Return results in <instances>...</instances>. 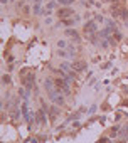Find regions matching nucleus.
Instances as JSON below:
<instances>
[{
  "label": "nucleus",
  "instance_id": "f257e3e1",
  "mask_svg": "<svg viewBox=\"0 0 128 143\" xmlns=\"http://www.w3.org/2000/svg\"><path fill=\"white\" fill-rule=\"evenodd\" d=\"M49 99L54 103V105H57V106H62V105H64V99H62V96L59 94V91H56V89L49 91Z\"/></svg>",
  "mask_w": 128,
  "mask_h": 143
},
{
  "label": "nucleus",
  "instance_id": "f03ea898",
  "mask_svg": "<svg viewBox=\"0 0 128 143\" xmlns=\"http://www.w3.org/2000/svg\"><path fill=\"white\" fill-rule=\"evenodd\" d=\"M111 14H113V17H121V19H125L126 20V17H128V12L123 9L121 5H113V9H111Z\"/></svg>",
  "mask_w": 128,
  "mask_h": 143
},
{
  "label": "nucleus",
  "instance_id": "7ed1b4c3",
  "mask_svg": "<svg viewBox=\"0 0 128 143\" xmlns=\"http://www.w3.org/2000/svg\"><path fill=\"white\" fill-rule=\"evenodd\" d=\"M96 20H88L86 22V25H84V34L86 35H95L96 30H98V27H96Z\"/></svg>",
  "mask_w": 128,
  "mask_h": 143
},
{
  "label": "nucleus",
  "instance_id": "20e7f679",
  "mask_svg": "<svg viewBox=\"0 0 128 143\" xmlns=\"http://www.w3.org/2000/svg\"><path fill=\"white\" fill-rule=\"evenodd\" d=\"M54 84H56V88L59 89V91H62L64 94H71V89H69V86H67L66 79H56Z\"/></svg>",
  "mask_w": 128,
  "mask_h": 143
},
{
  "label": "nucleus",
  "instance_id": "39448f33",
  "mask_svg": "<svg viewBox=\"0 0 128 143\" xmlns=\"http://www.w3.org/2000/svg\"><path fill=\"white\" fill-rule=\"evenodd\" d=\"M35 118H37V123H39V125H44L46 123V108H42L40 111H37Z\"/></svg>",
  "mask_w": 128,
  "mask_h": 143
},
{
  "label": "nucleus",
  "instance_id": "423d86ee",
  "mask_svg": "<svg viewBox=\"0 0 128 143\" xmlns=\"http://www.w3.org/2000/svg\"><path fill=\"white\" fill-rule=\"evenodd\" d=\"M84 67H86V62H84V61H76V62L72 64V69H74V71H83Z\"/></svg>",
  "mask_w": 128,
  "mask_h": 143
},
{
  "label": "nucleus",
  "instance_id": "0eeeda50",
  "mask_svg": "<svg viewBox=\"0 0 128 143\" xmlns=\"http://www.w3.org/2000/svg\"><path fill=\"white\" fill-rule=\"evenodd\" d=\"M71 14H74V12H72L71 9H61V10L57 12V15L61 17V19H66V17H69Z\"/></svg>",
  "mask_w": 128,
  "mask_h": 143
},
{
  "label": "nucleus",
  "instance_id": "6e6552de",
  "mask_svg": "<svg viewBox=\"0 0 128 143\" xmlns=\"http://www.w3.org/2000/svg\"><path fill=\"white\" fill-rule=\"evenodd\" d=\"M66 35L72 37L74 40H76V42H78V40H81V39H79V34L76 32V30H71V29H67V30H66Z\"/></svg>",
  "mask_w": 128,
  "mask_h": 143
},
{
  "label": "nucleus",
  "instance_id": "1a4fd4ad",
  "mask_svg": "<svg viewBox=\"0 0 128 143\" xmlns=\"http://www.w3.org/2000/svg\"><path fill=\"white\" fill-rule=\"evenodd\" d=\"M44 86H46V89H49V91H52V89H54V86H56V84L52 83V79H46Z\"/></svg>",
  "mask_w": 128,
  "mask_h": 143
},
{
  "label": "nucleus",
  "instance_id": "9d476101",
  "mask_svg": "<svg viewBox=\"0 0 128 143\" xmlns=\"http://www.w3.org/2000/svg\"><path fill=\"white\" fill-rule=\"evenodd\" d=\"M34 14L35 15H40V4H35L34 5Z\"/></svg>",
  "mask_w": 128,
  "mask_h": 143
},
{
  "label": "nucleus",
  "instance_id": "9b49d317",
  "mask_svg": "<svg viewBox=\"0 0 128 143\" xmlns=\"http://www.w3.org/2000/svg\"><path fill=\"white\" fill-rule=\"evenodd\" d=\"M76 19H78V17H76ZM76 19H74V20H76ZM74 20H72V19H69V20H67V19H62V24H66V25H72Z\"/></svg>",
  "mask_w": 128,
  "mask_h": 143
},
{
  "label": "nucleus",
  "instance_id": "f8f14e48",
  "mask_svg": "<svg viewBox=\"0 0 128 143\" xmlns=\"http://www.w3.org/2000/svg\"><path fill=\"white\" fill-rule=\"evenodd\" d=\"M57 2H59L61 5H69V4H72L74 0H57Z\"/></svg>",
  "mask_w": 128,
  "mask_h": 143
},
{
  "label": "nucleus",
  "instance_id": "ddd939ff",
  "mask_svg": "<svg viewBox=\"0 0 128 143\" xmlns=\"http://www.w3.org/2000/svg\"><path fill=\"white\" fill-rule=\"evenodd\" d=\"M57 47H59V49L66 47V42H64V40H57Z\"/></svg>",
  "mask_w": 128,
  "mask_h": 143
},
{
  "label": "nucleus",
  "instance_id": "4468645a",
  "mask_svg": "<svg viewBox=\"0 0 128 143\" xmlns=\"http://www.w3.org/2000/svg\"><path fill=\"white\" fill-rule=\"evenodd\" d=\"M95 20H96V22H105V19H103L101 15H96V17H95Z\"/></svg>",
  "mask_w": 128,
  "mask_h": 143
},
{
  "label": "nucleus",
  "instance_id": "2eb2a0df",
  "mask_svg": "<svg viewBox=\"0 0 128 143\" xmlns=\"http://www.w3.org/2000/svg\"><path fill=\"white\" fill-rule=\"evenodd\" d=\"M2 79H4V84L10 83V77H9V76H4V77H2Z\"/></svg>",
  "mask_w": 128,
  "mask_h": 143
},
{
  "label": "nucleus",
  "instance_id": "dca6fc26",
  "mask_svg": "<svg viewBox=\"0 0 128 143\" xmlns=\"http://www.w3.org/2000/svg\"><path fill=\"white\" fill-rule=\"evenodd\" d=\"M95 111H96V106H91V110H89V115H93Z\"/></svg>",
  "mask_w": 128,
  "mask_h": 143
},
{
  "label": "nucleus",
  "instance_id": "f3484780",
  "mask_svg": "<svg viewBox=\"0 0 128 143\" xmlns=\"http://www.w3.org/2000/svg\"><path fill=\"white\" fill-rule=\"evenodd\" d=\"M100 143H110V140L108 138H103V140H100Z\"/></svg>",
  "mask_w": 128,
  "mask_h": 143
},
{
  "label": "nucleus",
  "instance_id": "a211bd4d",
  "mask_svg": "<svg viewBox=\"0 0 128 143\" xmlns=\"http://www.w3.org/2000/svg\"><path fill=\"white\" fill-rule=\"evenodd\" d=\"M105 2H116V0H105Z\"/></svg>",
  "mask_w": 128,
  "mask_h": 143
}]
</instances>
